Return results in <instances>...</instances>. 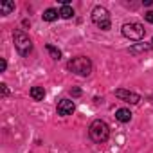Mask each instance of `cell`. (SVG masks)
<instances>
[{"mask_svg":"<svg viewBox=\"0 0 153 153\" xmlns=\"http://www.w3.org/2000/svg\"><path fill=\"white\" fill-rule=\"evenodd\" d=\"M88 133H90V139H92L94 142L101 144V142H105V140L108 139V135H110V128H108V124H106L105 121L96 119V121L90 124Z\"/></svg>","mask_w":153,"mask_h":153,"instance_id":"6da1fadb","label":"cell"},{"mask_svg":"<svg viewBox=\"0 0 153 153\" xmlns=\"http://www.w3.org/2000/svg\"><path fill=\"white\" fill-rule=\"evenodd\" d=\"M67 67H68L70 72L78 74V76H90V72H92V61L88 58H85V56L72 58Z\"/></svg>","mask_w":153,"mask_h":153,"instance_id":"7a4b0ae2","label":"cell"},{"mask_svg":"<svg viewBox=\"0 0 153 153\" xmlns=\"http://www.w3.org/2000/svg\"><path fill=\"white\" fill-rule=\"evenodd\" d=\"M92 22L101 29V31H110L112 29V22H110V13L106 7L97 6L92 11Z\"/></svg>","mask_w":153,"mask_h":153,"instance_id":"3957f363","label":"cell"},{"mask_svg":"<svg viewBox=\"0 0 153 153\" xmlns=\"http://www.w3.org/2000/svg\"><path fill=\"white\" fill-rule=\"evenodd\" d=\"M13 42H15L16 51L22 56H29V52L33 51V42H31V38L24 31H15L13 33Z\"/></svg>","mask_w":153,"mask_h":153,"instance_id":"277c9868","label":"cell"},{"mask_svg":"<svg viewBox=\"0 0 153 153\" xmlns=\"http://www.w3.org/2000/svg\"><path fill=\"white\" fill-rule=\"evenodd\" d=\"M121 31H123V36H124V38H128V40H133V42H139V40H142V38H144V34H146V29H144V25H140V24H137V22L124 24Z\"/></svg>","mask_w":153,"mask_h":153,"instance_id":"5b68a950","label":"cell"},{"mask_svg":"<svg viewBox=\"0 0 153 153\" xmlns=\"http://www.w3.org/2000/svg\"><path fill=\"white\" fill-rule=\"evenodd\" d=\"M115 97H119L121 101L124 103H130V105H137L140 101V96L135 94V92H130V90H124V88H119L115 90Z\"/></svg>","mask_w":153,"mask_h":153,"instance_id":"8992f818","label":"cell"},{"mask_svg":"<svg viewBox=\"0 0 153 153\" xmlns=\"http://www.w3.org/2000/svg\"><path fill=\"white\" fill-rule=\"evenodd\" d=\"M74 101H70V99H61L59 103H58V115H72V112H74Z\"/></svg>","mask_w":153,"mask_h":153,"instance_id":"52a82bcc","label":"cell"},{"mask_svg":"<svg viewBox=\"0 0 153 153\" xmlns=\"http://www.w3.org/2000/svg\"><path fill=\"white\" fill-rule=\"evenodd\" d=\"M115 119H117L119 123H130V121H131V112H130L128 108H119V110L115 112Z\"/></svg>","mask_w":153,"mask_h":153,"instance_id":"ba28073f","label":"cell"},{"mask_svg":"<svg viewBox=\"0 0 153 153\" xmlns=\"http://www.w3.org/2000/svg\"><path fill=\"white\" fill-rule=\"evenodd\" d=\"M151 51V43H135L130 47V54H140V52H148Z\"/></svg>","mask_w":153,"mask_h":153,"instance_id":"9c48e42d","label":"cell"},{"mask_svg":"<svg viewBox=\"0 0 153 153\" xmlns=\"http://www.w3.org/2000/svg\"><path fill=\"white\" fill-rule=\"evenodd\" d=\"M13 11H15V2H9V0L0 2V15H11Z\"/></svg>","mask_w":153,"mask_h":153,"instance_id":"30bf717a","label":"cell"},{"mask_svg":"<svg viewBox=\"0 0 153 153\" xmlns=\"http://www.w3.org/2000/svg\"><path fill=\"white\" fill-rule=\"evenodd\" d=\"M31 97H33L34 101H43V97H45L43 87H33V88H31Z\"/></svg>","mask_w":153,"mask_h":153,"instance_id":"8fae6325","label":"cell"},{"mask_svg":"<svg viewBox=\"0 0 153 153\" xmlns=\"http://www.w3.org/2000/svg\"><path fill=\"white\" fill-rule=\"evenodd\" d=\"M58 16H59V11H56V9H45V13H43V20L45 22H54V20H58Z\"/></svg>","mask_w":153,"mask_h":153,"instance_id":"7c38bea8","label":"cell"},{"mask_svg":"<svg viewBox=\"0 0 153 153\" xmlns=\"http://www.w3.org/2000/svg\"><path fill=\"white\" fill-rule=\"evenodd\" d=\"M45 49H47V52L52 56V59H59V58H61V51H59V49H56L54 45L47 43V45H45Z\"/></svg>","mask_w":153,"mask_h":153,"instance_id":"4fadbf2b","label":"cell"},{"mask_svg":"<svg viewBox=\"0 0 153 153\" xmlns=\"http://www.w3.org/2000/svg\"><path fill=\"white\" fill-rule=\"evenodd\" d=\"M59 16H61V18H72V16H74V9H72L70 6H63V7L59 9Z\"/></svg>","mask_w":153,"mask_h":153,"instance_id":"5bb4252c","label":"cell"},{"mask_svg":"<svg viewBox=\"0 0 153 153\" xmlns=\"http://www.w3.org/2000/svg\"><path fill=\"white\" fill-rule=\"evenodd\" d=\"M144 18H146V22L153 24V11H148V13H144Z\"/></svg>","mask_w":153,"mask_h":153,"instance_id":"9a60e30c","label":"cell"},{"mask_svg":"<svg viewBox=\"0 0 153 153\" xmlns=\"http://www.w3.org/2000/svg\"><path fill=\"white\" fill-rule=\"evenodd\" d=\"M6 68H7V63H6V59H0V72H6Z\"/></svg>","mask_w":153,"mask_h":153,"instance_id":"2e32d148","label":"cell"},{"mask_svg":"<svg viewBox=\"0 0 153 153\" xmlns=\"http://www.w3.org/2000/svg\"><path fill=\"white\" fill-rule=\"evenodd\" d=\"M0 87H2V96L6 97V96L9 94V88H7V85H6V83H2V85H0Z\"/></svg>","mask_w":153,"mask_h":153,"instance_id":"e0dca14e","label":"cell"},{"mask_svg":"<svg viewBox=\"0 0 153 153\" xmlns=\"http://www.w3.org/2000/svg\"><path fill=\"white\" fill-rule=\"evenodd\" d=\"M70 94H72L74 97H79V96H81V90H79V88H72V90H70Z\"/></svg>","mask_w":153,"mask_h":153,"instance_id":"ac0fdd59","label":"cell"},{"mask_svg":"<svg viewBox=\"0 0 153 153\" xmlns=\"http://www.w3.org/2000/svg\"><path fill=\"white\" fill-rule=\"evenodd\" d=\"M142 4H144V6H151V4H153V0H144Z\"/></svg>","mask_w":153,"mask_h":153,"instance_id":"d6986e66","label":"cell"},{"mask_svg":"<svg viewBox=\"0 0 153 153\" xmlns=\"http://www.w3.org/2000/svg\"><path fill=\"white\" fill-rule=\"evenodd\" d=\"M151 43H153V40H151Z\"/></svg>","mask_w":153,"mask_h":153,"instance_id":"ffe728a7","label":"cell"}]
</instances>
